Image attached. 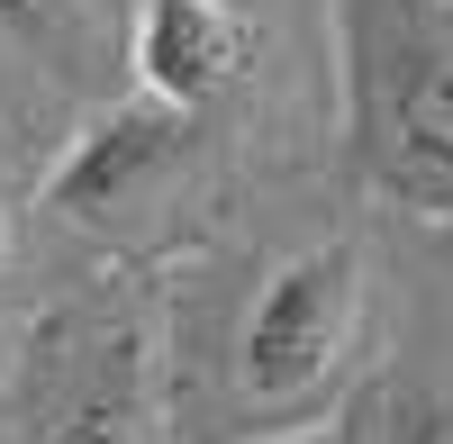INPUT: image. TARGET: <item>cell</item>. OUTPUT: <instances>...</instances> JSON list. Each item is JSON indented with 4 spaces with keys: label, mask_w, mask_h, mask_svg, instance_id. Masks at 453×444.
<instances>
[{
    "label": "cell",
    "mask_w": 453,
    "mask_h": 444,
    "mask_svg": "<svg viewBox=\"0 0 453 444\" xmlns=\"http://www.w3.org/2000/svg\"><path fill=\"white\" fill-rule=\"evenodd\" d=\"M0 444H164V300L155 281L73 290L10 363Z\"/></svg>",
    "instance_id": "obj_1"
},
{
    "label": "cell",
    "mask_w": 453,
    "mask_h": 444,
    "mask_svg": "<svg viewBox=\"0 0 453 444\" xmlns=\"http://www.w3.org/2000/svg\"><path fill=\"white\" fill-rule=\"evenodd\" d=\"M363 245L354 236H318L273 281L254 290V309L236 326V399L254 417H299L335 390V372L354 363L363 336Z\"/></svg>",
    "instance_id": "obj_3"
},
{
    "label": "cell",
    "mask_w": 453,
    "mask_h": 444,
    "mask_svg": "<svg viewBox=\"0 0 453 444\" xmlns=\"http://www.w3.org/2000/svg\"><path fill=\"white\" fill-rule=\"evenodd\" d=\"M0 264H10V218H0Z\"/></svg>",
    "instance_id": "obj_8"
},
{
    "label": "cell",
    "mask_w": 453,
    "mask_h": 444,
    "mask_svg": "<svg viewBox=\"0 0 453 444\" xmlns=\"http://www.w3.org/2000/svg\"><path fill=\"white\" fill-rule=\"evenodd\" d=\"M345 136L381 200L453 218V0H335Z\"/></svg>",
    "instance_id": "obj_2"
},
{
    "label": "cell",
    "mask_w": 453,
    "mask_h": 444,
    "mask_svg": "<svg viewBox=\"0 0 453 444\" xmlns=\"http://www.w3.org/2000/svg\"><path fill=\"white\" fill-rule=\"evenodd\" d=\"M390 444H453V390H444V399H426V409H408Z\"/></svg>",
    "instance_id": "obj_7"
},
{
    "label": "cell",
    "mask_w": 453,
    "mask_h": 444,
    "mask_svg": "<svg viewBox=\"0 0 453 444\" xmlns=\"http://www.w3.org/2000/svg\"><path fill=\"white\" fill-rule=\"evenodd\" d=\"M254 73L245 0H145L136 10V82L181 109H218Z\"/></svg>",
    "instance_id": "obj_5"
},
{
    "label": "cell",
    "mask_w": 453,
    "mask_h": 444,
    "mask_svg": "<svg viewBox=\"0 0 453 444\" xmlns=\"http://www.w3.org/2000/svg\"><path fill=\"white\" fill-rule=\"evenodd\" d=\"M0 27L55 64H82L109 46V0H0Z\"/></svg>",
    "instance_id": "obj_6"
},
{
    "label": "cell",
    "mask_w": 453,
    "mask_h": 444,
    "mask_svg": "<svg viewBox=\"0 0 453 444\" xmlns=\"http://www.w3.org/2000/svg\"><path fill=\"white\" fill-rule=\"evenodd\" d=\"M191 145H200V109H181V100H164V91H136V100H119V109H109V119L64 155V172L46 181V200H55L64 218H119V209H136V200H155Z\"/></svg>",
    "instance_id": "obj_4"
}]
</instances>
